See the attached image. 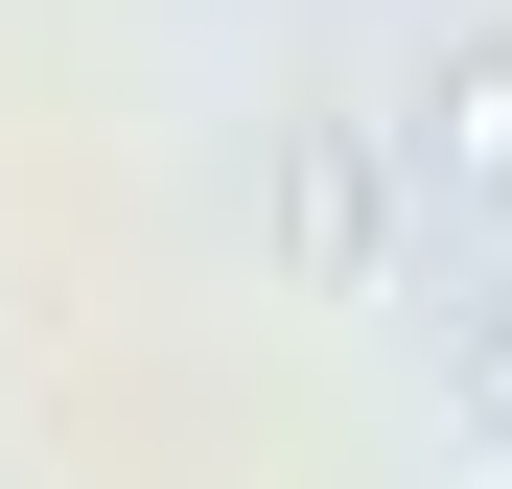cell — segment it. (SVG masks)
<instances>
[{"label": "cell", "mask_w": 512, "mask_h": 489, "mask_svg": "<svg viewBox=\"0 0 512 489\" xmlns=\"http://www.w3.org/2000/svg\"><path fill=\"white\" fill-rule=\"evenodd\" d=\"M466 420L512 443V303H466Z\"/></svg>", "instance_id": "6da1fadb"}]
</instances>
